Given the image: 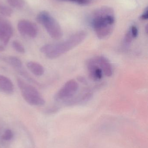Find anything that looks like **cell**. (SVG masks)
Listing matches in <instances>:
<instances>
[{
	"instance_id": "obj_1",
	"label": "cell",
	"mask_w": 148,
	"mask_h": 148,
	"mask_svg": "<svg viewBox=\"0 0 148 148\" xmlns=\"http://www.w3.org/2000/svg\"><path fill=\"white\" fill-rule=\"evenodd\" d=\"M91 19V24L99 39H105L112 34L115 21L112 8L105 6L99 8L93 12Z\"/></svg>"
},
{
	"instance_id": "obj_2",
	"label": "cell",
	"mask_w": 148,
	"mask_h": 148,
	"mask_svg": "<svg viewBox=\"0 0 148 148\" xmlns=\"http://www.w3.org/2000/svg\"><path fill=\"white\" fill-rule=\"evenodd\" d=\"M86 36L87 33L85 31H79L61 42L43 45L40 49V51L48 59H55L81 44Z\"/></svg>"
},
{
	"instance_id": "obj_3",
	"label": "cell",
	"mask_w": 148,
	"mask_h": 148,
	"mask_svg": "<svg viewBox=\"0 0 148 148\" xmlns=\"http://www.w3.org/2000/svg\"><path fill=\"white\" fill-rule=\"evenodd\" d=\"M17 86L23 99L30 105L41 106L45 103V100L34 87L20 78L17 79Z\"/></svg>"
},
{
	"instance_id": "obj_4",
	"label": "cell",
	"mask_w": 148,
	"mask_h": 148,
	"mask_svg": "<svg viewBox=\"0 0 148 148\" xmlns=\"http://www.w3.org/2000/svg\"><path fill=\"white\" fill-rule=\"evenodd\" d=\"M37 21L43 25L51 38L55 40L62 38L63 33L61 26L48 12L43 11L39 13L37 16Z\"/></svg>"
},
{
	"instance_id": "obj_5",
	"label": "cell",
	"mask_w": 148,
	"mask_h": 148,
	"mask_svg": "<svg viewBox=\"0 0 148 148\" xmlns=\"http://www.w3.org/2000/svg\"><path fill=\"white\" fill-rule=\"evenodd\" d=\"M79 85L76 81L74 79L69 80L57 92L55 98L58 101L68 100L76 94Z\"/></svg>"
},
{
	"instance_id": "obj_6",
	"label": "cell",
	"mask_w": 148,
	"mask_h": 148,
	"mask_svg": "<svg viewBox=\"0 0 148 148\" xmlns=\"http://www.w3.org/2000/svg\"><path fill=\"white\" fill-rule=\"evenodd\" d=\"M17 29L21 34L30 38H35L38 34L36 25L28 20L19 21L17 23Z\"/></svg>"
},
{
	"instance_id": "obj_7",
	"label": "cell",
	"mask_w": 148,
	"mask_h": 148,
	"mask_svg": "<svg viewBox=\"0 0 148 148\" xmlns=\"http://www.w3.org/2000/svg\"><path fill=\"white\" fill-rule=\"evenodd\" d=\"M13 34V29L11 24L8 21L0 17V41L6 46Z\"/></svg>"
},
{
	"instance_id": "obj_8",
	"label": "cell",
	"mask_w": 148,
	"mask_h": 148,
	"mask_svg": "<svg viewBox=\"0 0 148 148\" xmlns=\"http://www.w3.org/2000/svg\"><path fill=\"white\" fill-rule=\"evenodd\" d=\"M87 66L89 76L93 80L98 81L102 78L103 75L102 70L94 58L88 61Z\"/></svg>"
},
{
	"instance_id": "obj_9",
	"label": "cell",
	"mask_w": 148,
	"mask_h": 148,
	"mask_svg": "<svg viewBox=\"0 0 148 148\" xmlns=\"http://www.w3.org/2000/svg\"><path fill=\"white\" fill-rule=\"evenodd\" d=\"M94 59L98 66L101 69L104 75L109 77L112 75L113 67L110 62L107 58L103 56H99Z\"/></svg>"
},
{
	"instance_id": "obj_10",
	"label": "cell",
	"mask_w": 148,
	"mask_h": 148,
	"mask_svg": "<svg viewBox=\"0 0 148 148\" xmlns=\"http://www.w3.org/2000/svg\"><path fill=\"white\" fill-rule=\"evenodd\" d=\"M14 85L12 81L8 77L0 75V91L7 94L14 92Z\"/></svg>"
},
{
	"instance_id": "obj_11",
	"label": "cell",
	"mask_w": 148,
	"mask_h": 148,
	"mask_svg": "<svg viewBox=\"0 0 148 148\" xmlns=\"http://www.w3.org/2000/svg\"><path fill=\"white\" fill-rule=\"evenodd\" d=\"M27 67L32 73L36 76L43 75L45 72L43 66L36 62H27Z\"/></svg>"
},
{
	"instance_id": "obj_12",
	"label": "cell",
	"mask_w": 148,
	"mask_h": 148,
	"mask_svg": "<svg viewBox=\"0 0 148 148\" xmlns=\"http://www.w3.org/2000/svg\"><path fill=\"white\" fill-rule=\"evenodd\" d=\"M4 60L5 61L7 62L12 67L14 68L17 71L23 67L22 62L17 57L9 56L6 57Z\"/></svg>"
},
{
	"instance_id": "obj_13",
	"label": "cell",
	"mask_w": 148,
	"mask_h": 148,
	"mask_svg": "<svg viewBox=\"0 0 148 148\" xmlns=\"http://www.w3.org/2000/svg\"><path fill=\"white\" fill-rule=\"evenodd\" d=\"M7 1L10 6L15 8H22L25 4V2L23 0H7Z\"/></svg>"
},
{
	"instance_id": "obj_14",
	"label": "cell",
	"mask_w": 148,
	"mask_h": 148,
	"mask_svg": "<svg viewBox=\"0 0 148 148\" xmlns=\"http://www.w3.org/2000/svg\"><path fill=\"white\" fill-rule=\"evenodd\" d=\"M12 45L14 49L17 53L21 54H23L25 53V49L24 46L18 41H13Z\"/></svg>"
},
{
	"instance_id": "obj_15",
	"label": "cell",
	"mask_w": 148,
	"mask_h": 148,
	"mask_svg": "<svg viewBox=\"0 0 148 148\" xmlns=\"http://www.w3.org/2000/svg\"><path fill=\"white\" fill-rule=\"evenodd\" d=\"M0 14L3 16L10 17L13 14V10L8 6L0 5Z\"/></svg>"
},
{
	"instance_id": "obj_16",
	"label": "cell",
	"mask_w": 148,
	"mask_h": 148,
	"mask_svg": "<svg viewBox=\"0 0 148 148\" xmlns=\"http://www.w3.org/2000/svg\"><path fill=\"white\" fill-rule=\"evenodd\" d=\"M134 39L132 36L130 29H129L127 33L125 35V37L124 38V45L126 46V47H128L130 45L131 42L133 41V40Z\"/></svg>"
},
{
	"instance_id": "obj_17",
	"label": "cell",
	"mask_w": 148,
	"mask_h": 148,
	"mask_svg": "<svg viewBox=\"0 0 148 148\" xmlns=\"http://www.w3.org/2000/svg\"><path fill=\"white\" fill-rule=\"evenodd\" d=\"M63 2L74 3L81 5H86L89 4L91 2V0H58Z\"/></svg>"
},
{
	"instance_id": "obj_18",
	"label": "cell",
	"mask_w": 148,
	"mask_h": 148,
	"mask_svg": "<svg viewBox=\"0 0 148 148\" xmlns=\"http://www.w3.org/2000/svg\"><path fill=\"white\" fill-rule=\"evenodd\" d=\"M13 137V134L10 130H7L3 136V139L5 140H10Z\"/></svg>"
},
{
	"instance_id": "obj_19",
	"label": "cell",
	"mask_w": 148,
	"mask_h": 148,
	"mask_svg": "<svg viewBox=\"0 0 148 148\" xmlns=\"http://www.w3.org/2000/svg\"><path fill=\"white\" fill-rule=\"evenodd\" d=\"M129 29L134 38V39L136 38L138 35V30L137 27H136L135 26H132V27H130Z\"/></svg>"
},
{
	"instance_id": "obj_20",
	"label": "cell",
	"mask_w": 148,
	"mask_h": 148,
	"mask_svg": "<svg viewBox=\"0 0 148 148\" xmlns=\"http://www.w3.org/2000/svg\"><path fill=\"white\" fill-rule=\"evenodd\" d=\"M140 18L142 20H147L148 18V10L147 7L145 9L143 14L141 16Z\"/></svg>"
}]
</instances>
